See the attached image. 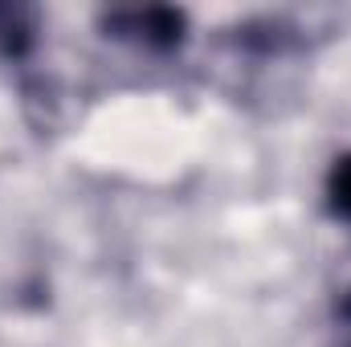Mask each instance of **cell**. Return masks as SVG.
<instances>
[{"mask_svg": "<svg viewBox=\"0 0 351 347\" xmlns=\"http://www.w3.org/2000/svg\"><path fill=\"white\" fill-rule=\"evenodd\" d=\"M37 45V12L25 4H0V58H29Z\"/></svg>", "mask_w": 351, "mask_h": 347, "instance_id": "obj_2", "label": "cell"}, {"mask_svg": "<svg viewBox=\"0 0 351 347\" xmlns=\"http://www.w3.org/2000/svg\"><path fill=\"white\" fill-rule=\"evenodd\" d=\"M102 29L114 41H131L139 49H156L168 53L180 49L184 33H188V16L180 8H164V4H147V8H110L102 12Z\"/></svg>", "mask_w": 351, "mask_h": 347, "instance_id": "obj_1", "label": "cell"}, {"mask_svg": "<svg viewBox=\"0 0 351 347\" xmlns=\"http://www.w3.org/2000/svg\"><path fill=\"white\" fill-rule=\"evenodd\" d=\"M327 213L335 221L351 225V152L339 156L327 172Z\"/></svg>", "mask_w": 351, "mask_h": 347, "instance_id": "obj_3", "label": "cell"}]
</instances>
